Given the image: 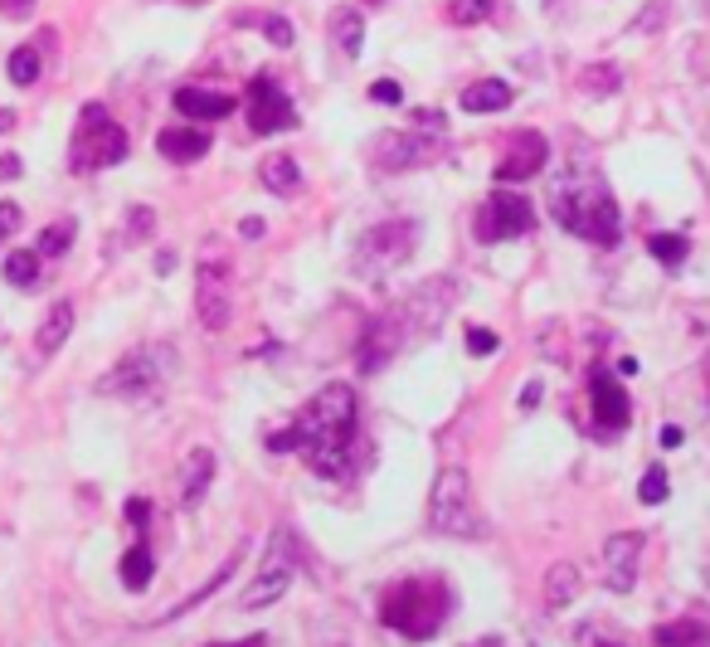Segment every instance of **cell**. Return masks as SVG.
I'll list each match as a JSON object with an SVG mask.
<instances>
[{
    "label": "cell",
    "mask_w": 710,
    "mask_h": 647,
    "mask_svg": "<svg viewBox=\"0 0 710 647\" xmlns=\"http://www.w3.org/2000/svg\"><path fill=\"white\" fill-rule=\"evenodd\" d=\"M452 302H458V283H452V278H428V283H424L419 292H409L399 307L379 312L375 322L365 326L361 351H355V365H361L365 375L385 371V365L395 361L404 346L424 341L438 322H443V312L452 307Z\"/></svg>",
    "instance_id": "1"
},
{
    "label": "cell",
    "mask_w": 710,
    "mask_h": 647,
    "mask_svg": "<svg viewBox=\"0 0 710 647\" xmlns=\"http://www.w3.org/2000/svg\"><path fill=\"white\" fill-rule=\"evenodd\" d=\"M355 419H361V405H355L351 385H326L312 395V405L292 419V434H297V453L307 458V468L316 478H346L351 458H355Z\"/></svg>",
    "instance_id": "2"
},
{
    "label": "cell",
    "mask_w": 710,
    "mask_h": 647,
    "mask_svg": "<svg viewBox=\"0 0 710 647\" xmlns=\"http://www.w3.org/2000/svg\"><path fill=\"white\" fill-rule=\"evenodd\" d=\"M550 215H555L560 229H570V234L598 243V249H614L618 229H623L614 190H608V180L598 176L594 166L560 170L555 186H550Z\"/></svg>",
    "instance_id": "3"
},
{
    "label": "cell",
    "mask_w": 710,
    "mask_h": 647,
    "mask_svg": "<svg viewBox=\"0 0 710 647\" xmlns=\"http://www.w3.org/2000/svg\"><path fill=\"white\" fill-rule=\"evenodd\" d=\"M452 608V594L448 584L438 575H414V580H399L385 589V599H379V618H385V628L404 633L409 643H428L438 628H443Z\"/></svg>",
    "instance_id": "4"
},
{
    "label": "cell",
    "mask_w": 710,
    "mask_h": 647,
    "mask_svg": "<svg viewBox=\"0 0 710 647\" xmlns=\"http://www.w3.org/2000/svg\"><path fill=\"white\" fill-rule=\"evenodd\" d=\"M428 526L443 531V535H482V516H477V502H472V478L462 468H443L434 478V492H428Z\"/></svg>",
    "instance_id": "5"
},
{
    "label": "cell",
    "mask_w": 710,
    "mask_h": 647,
    "mask_svg": "<svg viewBox=\"0 0 710 647\" xmlns=\"http://www.w3.org/2000/svg\"><path fill=\"white\" fill-rule=\"evenodd\" d=\"M127 156V132L107 117L103 103H88L79 113V132H73V146H69V166L73 170H103V166H117Z\"/></svg>",
    "instance_id": "6"
},
{
    "label": "cell",
    "mask_w": 710,
    "mask_h": 647,
    "mask_svg": "<svg viewBox=\"0 0 710 647\" xmlns=\"http://www.w3.org/2000/svg\"><path fill=\"white\" fill-rule=\"evenodd\" d=\"M297 580V541L278 526L273 535H268V555H263V565H259V575H253L249 584V594L239 599V608H268V604H278L288 594V584Z\"/></svg>",
    "instance_id": "7"
},
{
    "label": "cell",
    "mask_w": 710,
    "mask_h": 647,
    "mask_svg": "<svg viewBox=\"0 0 710 647\" xmlns=\"http://www.w3.org/2000/svg\"><path fill=\"white\" fill-rule=\"evenodd\" d=\"M195 312H200L205 332H225L234 316V283H229V259L225 253H205L195 268Z\"/></svg>",
    "instance_id": "8"
},
{
    "label": "cell",
    "mask_w": 710,
    "mask_h": 647,
    "mask_svg": "<svg viewBox=\"0 0 710 647\" xmlns=\"http://www.w3.org/2000/svg\"><path fill=\"white\" fill-rule=\"evenodd\" d=\"M170 351L166 346H146V351H132L127 361L117 365L113 375H103L97 380V389L103 395H127V399H146V395H156L161 389V380L170 375Z\"/></svg>",
    "instance_id": "9"
},
{
    "label": "cell",
    "mask_w": 710,
    "mask_h": 647,
    "mask_svg": "<svg viewBox=\"0 0 710 647\" xmlns=\"http://www.w3.org/2000/svg\"><path fill=\"white\" fill-rule=\"evenodd\" d=\"M535 229V210L525 195H511V190H492L477 210V243H501V239H516V234H531Z\"/></svg>",
    "instance_id": "10"
},
{
    "label": "cell",
    "mask_w": 710,
    "mask_h": 647,
    "mask_svg": "<svg viewBox=\"0 0 710 647\" xmlns=\"http://www.w3.org/2000/svg\"><path fill=\"white\" fill-rule=\"evenodd\" d=\"M414 239H419V225H414V219H389V225H375L370 234L361 239L355 268H365V273H389V268L404 263L414 253Z\"/></svg>",
    "instance_id": "11"
},
{
    "label": "cell",
    "mask_w": 710,
    "mask_h": 647,
    "mask_svg": "<svg viewBox=\"0 0 710 647\" xmlns=\"http://www.w3.org/2000/svg\"><path fill=\"white\" fill-rule=\"evenodd\" d=\"M438 152H443V137H434V132H385V137L375 142V166L379 170H419V166H434Z\"/></svg>",
    "instance_id": "12"
},
{
    "label": "cell",
    "mask_w": 710,
    "mask_h": 647,
    "mask_svg": "<svg viewBox=\"0 0 710 647\" xmlns=\"http://www.w3.org/2000/svg\"><path fill=\"white\" fill-rule=\"evenodd\" d=\"M249 127L259 132V137H273V132L297 127V113H292L288 93L278 88L268 73H259V79L249 83Z\"/></svg>",
    "instance_id": "13"
},
{
    "label": "cell",
    "mask_w": 710,
    "mask_h": 647,
    "mask_svg": "<svg viewBox=\"0 0 710 647\" xmlns=\"http://www.w3.org/2000/svg\"><path fill=\"white\" fill-rule=\"evenodd\" d=\"M589 409H594V424L608 434H623L633 424V399L608 371H594L589 375Z\"/></svg>",
    "instance_id": "14"
},
{
    "label": "cell",
    "mask_w": 710,
    "mask_h": 647,
    "mask_svg": "<svg viewBox=\"0 0 710 647\" xmlns=\"http://www.w3.org/2000/svg\"><path fill=\"white\" fill-rule=\"evenodd\" d=\"M638 555H643V535L638 531H618L604 545V584L614 594H628L638 584Z\"/></svg>",
    "instance_id": "15"
},
{
    "label": "cell",
    "mask_w": 710,
    "mask_h": 647,
    "mask_svg": "<svg viewBox=\"0 0 710 647\" xmlns=\"http://www.w3.org/2000/svg\"><path fill=\"white\" fill-rule=\"evenodd\" d=\"M545 161H550V142L541 137V132H521V137L507 146V156L497 161V180L501 186H511V180H531V176H541Z\"/></svg>",
    "instance_id": "16"
},
{
    "label": "cell",
    "mask_w": 710,
    "mask_h": 647,
    "mask_svg": "<svg viewBox=\"0 0 710 647\" xmlns=\"http://www.w3.org/2000/svg\"><path fill=\"white\" fill-rule=\"evenodd\" d=\"M176 113L190 117V122H219L234 113V97L219 93V88H200V83H186L176 88Z\"/></svg>",
    "instance_id": "17"
},
{
    "label": "cell",
    "mask_w": 710,
    "mask_h": 647,
    "mask_svg": "<svg viewBox=\"0 0 710 647\" xmlns=\"http://www.w3.org/2000/svg\"><path fill=\"white\" fill-rule=\"evenodd\" d=\"M156 152H161L170 166H190L210 152V132L205 127H166L161 137H156Z\"/></svg>",
    "instance_id": "18"
},
{
    "label": "cell",
    "mask_w": 710,
    "mask_h": 647,
    "mask_svg": "<svg viewBox=\"0 0 710 647\" xmlns=\"http://www.w3.org/2000/svg\"><path fill=\"white\" fill-rule=\"evenodd\" d=\"M511 83L507 79H482L472 88H462V113H507L511 107Z\"/></svg>",
    "instance_id": "19"
},
{
    "label": "cell",
    "mask_w": 710,
    "mask_h": 647,
    "mask_svg": "<svg viewBox=\"0 0 710 647\" xmlns=\"http://www.w3.org/2000/svg\"><path fill=\"white\" fill-rule=\"evenodd\" d=\"M215 478V453L210 448H195L186 458V468H180V507H195L205 497V487Z\"/></svg>",
    "instance_id": "20"
},
{
    "label": "cell",
    "mask_w": 710,
    "mask_h": 647,
    "mask_svg": "<svg viewBox=\"0 0 710 647\" xmlns=\"http://www.w3.org/2000/svg\"><path fill=\"white\" fill-rule=\"evenodd\" d=\"M69 332H73V302H54L44 316V326H40V336H34V351H40V356H54V351L69 341Z\"/></svg>",
    "instance_id": "21"
},
{
    "label": "cell",
    "mask_w": 710,
    "mask_h": 647,
    "mask_svg": "<svg viewBox=\"0 0 710 647\" xmlns=\"http://www.w3.org/2000/svg\"><path fill=\"white\" fill-rule=\"evenodd\" d=\"M332 40L346 49V54H361V44H365V10L341 6L336 15H332Z\"/></svg>",
    "instance_id": "22"
},
{
    "label": "cell",
    "mask_w": 710,
    "mask_h": 647,
    "mask_svg": "<svg viewBox=\"0 0 710 647\" xmlns=\"http://www.w3.org/2000/svg\"><path fill=\"white\" fill-rule=\"evenodd\" d=\"M259 180L273 195H292L302 186V170H297V161H292V156H268V161L259 166Z\"/></svg>",
    "instance_id": "23"
},
{
    "label": "cell",
    "mask_w": 710,
    "mask_h": 647,
    "mask_svg": "<svg viewBox=\"0 0 710 647\" xmlns=\"http://www.w3.org/2000/svg\"><path fill=\"white\" fill-rule=\"evenodd\" d=\"M574 594H580V570L570 565H550V575H545V604L550 608H570L574 604Z\"/></svg>",
    "instance_id": "24"
},
{
    "label": "cell",
    "mask_w": 710,
    "mask_h": 647,
    "mask_svg": "<svg viewBox=\"0 0 710 647\" xmlns=\"http://www.w3.org/2000/svg\"><path fill=\"white\" fill-rule=\"evenodd\" d=\"M652 638L657 647H710V628L696 624V618H681V624H662Z\"/></svg>",
    "instance_id": "25"
},
{
    "label": "cell",
    "mask_w": 710,
    "mask_h": 647,
    "mask_svg": "<svg viewBox=\"0 0 710 647\" xmlns=\"http://www.w3.org/2000/svg\"><path fill=\"white\" fill-rule=\"evenodd\" d=\"M152 575H156L152 545H146V541H137L127 555H122V584H127V589H146V584H152Z\"/></svg>",
    "instance_id": "26"
},
{
    "label": "cell",
    "mask_w": 710,
    "mask_h": 647,
    "mask_svg": "<svg viewBox=\"0 0 710 647\" xmlns=\"http://www.w3.org/2000/svg\"><path fill=\"white\" fill-rule=\"evenodd\" d=\"M6 73H10V83H15V88H34V83H40V73H44L40 49H34V44L15 49V54H10V64H6Z\"/></svg>",
    "instance_id": "27"
},
{
    "label": "cell",
    "mask_w": 710,
    "mask_h": 647,
    "mask_svg": "<svg viewBox=\"0 0 710 647\" xmlns=\"http://www.w3.org/2000/svg\"><path fill=\"white\" fill-rule=\"evenodd\" d=\"M6 283L10 288H34L40 283V253H30V249H15L6 259Z\"/></svg>",
    "instance_id": "28"
},
{
    "label": "cell",
    "mask_w": 710,
    "mask_h": 647,
    "mask_svg": "<svg viewBox=\"0 0 710 647\" xmlns=\"http://www.w3.org/2000/svg\"><path fill=\"white\" fill-rule=\"evenodd\" d=\"M618 83H623V69H618V64H594V69H584V73H580V88H584V93H594V97L618 93Z\"/></svg>",
    "instance_id": "29"
},
{
    "label": "cell",
    "mask_w": 710,
    "mask_h": 647,
    "mask_svg": "<svg viewBox=\"0 0 710 647\" xmlns=\"http://www.w3.org/2000/svg\"><path fill=\"white\" fill-rule=\"evenodd\" d=\"M647 253H652L662 268H677V263H687L691 243L681 239V234H652V239H647Z\"/></svg>",
    "instance_id": "30"
},
{
    "label": "cell",
    "mask_w": 710,
    "mask_h": 647,
    "mask_svg": "<svg viewBox=\"0 0 710 647\" xmlns=\"http://www.w3.org/2000/svg\"><path fill=\"white\" fill-rule=\"evenodd\" d=\"M73 234H79V225L73 219H59V225H49L44 234H40V259H59V253H69V243H73Z\"/></svg>",
    "instance_id": "31"
},
{
    "label": "cell",
    "mask_w": 710,
    "mask_h": 647,
    "mask_svg": "<svg viewBox=\"0 0 710 647\" xmlns=\"http://www.w3.org/2000/svg\"><path fill=\"white\" fill-rule=\"evenodd\" d=\"M497 10V0H448V20L452 24H482Z\"/></svg>",
    "instance_id": "32"
},
{
    "label": "cell",
    "mask_w": 710,
    "mask_h": 647,
    "mask_svg": "<svg viewBox=\"0 0 710 647\" xmlns=\"http://www.w3.org/2000/svg\"><path fill=\"white\" fill-rule=\"evenodd\" d=\"M667 492H671V482H667V468H657V462H652V468L643 472V487H638V497H643L647 507H662V502H667Z\"/></svg>",
    "instance_id": "33"
},
{
    "label": "cell",
    "mask_w": 710,
    "mask_h": 647,
    "mask_svg": "<svg viewBox=\"0 0 710 647\" xmlns=\"http://www.w3.org/2000/svg\"><path fill=\"white\" fill-rule=\"evenodd\" d=\"M370 97H375L379 107H399V103H404V88H399L395 79H375V83H370Z\"/></svg>",
    "instance_id": "34"
},
{
    "label": "cell",
    "mask_w": 710,
    "mask_h": 647,
    "mask_svg": "<svg viewBox=\"0 0 710 647\" xmlns=\"http://www.w3.org/2000/svg\"><path fill=\"white\" fill-rule=\"evenodd\" d=\"M263 30H268V40H273L278 49H288L292 40H297V30H292V24H288L283 15H268V20H263Z\"/></svg>",
    "instance_id": "35"
},
{
    "label": "cell",
    "mask_w": 710,
    "mask_h": 647,
    "mask_svg": "<svg viewBox=\"0 0 710 647\" xmlns=\"http://www.w3.org/2000/svg\"><path fill=\"white\" fill-rule=\"evenodd\" d=\"M468 351H472V356H492V351H497V332L472 326V332H468Z\"/></svg>",
    "instance_id": "36"
},
{
    "label": "cell",
    "mask_w": 710,
    "mask_h": 647,
    "mask_svg": "<svg viewBox=\"0 0 710 647\" xmlns=\"http://www.w3.org/2000/svg\"><path fill=\"white\" fill-rule=\"evenodd\" d=\"M20 205L15 200H0V239H10V234H15V229H20Z\"/></svg>",
    "instance_id": "37"
},
{
    "label": "cell",
    "mask_w": 710,
    "mask_h": 647,
    "mask_svg": "<svg viewBox=\"0 0 710 647\" xmlns=\"http://www.w3.org/2000/svg\"><path fill=\"white\" fill-rule=\"evenodd\" d=\"M34 6H40V0H0V15H6V20H24V15H34Z\"/></svg>",
    "instance_id": "38"
},
{
    "label": "cell",
    "mask_w": 710,
    "mask_h": 647,
    "mask_svg": "<svg viewBox=\"0 0 710 647\" xmlns=\"http://www.w3.org/2000/svg\"><path fill=\"white\" fill-rule=\"evenodd\" d=\"M152 225H156V215L152 210H146V205H137V210H132V234H137V239H146V234H152Z\"/></svg>",
    "instance_id": "39"
},
{
    "label": "cell",
    "mask_w": 710,
    "mask_h": 647,
    "mask_svg": "<svg viewBox=\"0 0 710 647\" xmlns=\"http://www.w3.org/2000/svg\"><path fill=\"white\" fill-rule=\"evenodd\" d=\"M146 511H152V507H146L142 497H132V502H127V521H132V526H137V531H146V521H152V516H146Z\"/></svg>",
    "instance_id": "40"
},
{
    "label": "cell",
    "mask_w": 710,
    "mask_h": 647,
    "mask_svg": "<svg viewBox=\"0 0 710 647\" xmlns=\"http://www.w3.org/2000/svg\"><path fill=\"white\" fill-rule=\"evenodd\" d=\"M535 405H541V380H531V385H525V389H521V409H525V414H531Z\"/></svg>",
    "instance_id": "41"
},
{
    "label": "cell",
    "mask_w": 710,
    "mask_h": 647,
    "mask_svg": "<svg viewBox=\"0 0 710 647\" xmlns=\"http://www.w3.org/2000/svg\"><path fill=\"white\" fill-rule=\"evenodd\" d=\"M20 170H24V166H20V156H0V180H15Z\"/></svg>",
    "instance_id": "42"
},
{
    "label": "cell",
    "mask_w": 710,
    "mask_h": 647,
    "mask_svg": "<svg viewBox=\"0 0 710 647\" xmlns=\"http://www.w3.org/2000/svg\"><path fill=\"white\" fill-rule=\"evenodd\" d=\"M681 443H687V434H681L677 424H667V429H662V448H681Z\"/></svg>",
    "instance_id": "43"
},
{
    "label": "cell",
    "mask_w": 710,
    "mask_h": 647,
    "mask_svg": "<svg viewBox=\"0 0 710 647\" xmlns=\"http://www.w3.org/2000/svg\"><path fill=\"white\" fill-rule=\"evenodd\" d=\"M239 234H243V239H263V219H243Z\"/></svg>",
    "instance_id": "44"
},
{
    "label": "cell",
    "mask_w": 710,
    "mask_h": 647,
    "mask_svg": "<svg viewBox=\"0 0 710 647\" xmlns=\"http://www.w3.org/2000/svg\"><path fill=\"white\" fill-rule=\"evenodd\" d=\"M210 647H263V638H243V643H210Z\"/></svg>",
    "instance_id": "45"
},
{
    "label": "cell",
    "mask_w": 710,
    "mask_h": 647,
    "mask_svg": "<svg viewBox=\"0 0 710 647\" xmlns=\"http://www.w3.org/2000/svg\"><path fill=\"white\" fill-rule=\"evenodd\" d=\"M15 127V113H10V107H0V132H10Z\"/></svg>",
    "instance_id": "46"
},
{
    "label": "cell",
    "mask_w": 710,
    "mask_h": 647,
    "mask_svg": "<svg viewBox=\"0 0 710 647\" xmlns=\"http://www.w3.org/2000/svg\"><path fill=\"white\" fill-rule=\"evenodd\" d=\"M365 6H385V0H365Z\"/></svg>",
    "instance_id": "47"
},
{
    "label": "cell",
    "mask_w": 710,
    "mask_h": 647,
    "mask_svg": "<svg viewBox=\"0 0 710 647\" xmlns=\"http://www.w3.org/2000/svg\"><path fill=\"white\" fill-rule=\"evenodd\" d=\"M487 647H497V643H487Z\"/></svg>",
    "instance_id": "48"
}]
</instances>
